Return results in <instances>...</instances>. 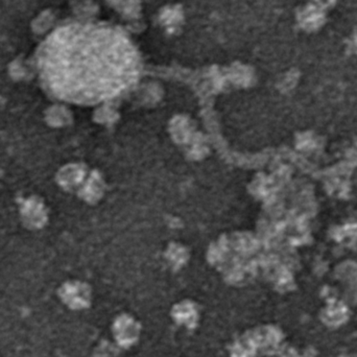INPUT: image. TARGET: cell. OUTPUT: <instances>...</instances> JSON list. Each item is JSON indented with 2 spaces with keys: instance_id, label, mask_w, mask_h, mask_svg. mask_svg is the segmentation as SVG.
Segmentation results:
<instances>
[{
  "instance_id": "obj_1",
  "label": "cell",
  "mask_w": 357,
  "mask_h": 357,
  "mask_svg": "<svg viewBox=\"0 0 357 357\" xmlns=\"http://www.w3.org/2000/svg\"><path fill=\"white\" fill-rule=\"evenodd\" d=\"M79 41L67 66L47 73L48 89L56 98L77 100L84 86L100 77L121 75L137 65V52L131 40L112 27L96 26L79 31Z\"/></svg>"
},
{
  "instance_id": "obj_2",
  "label": "cell",
  "mask_w": 357,
  "mask_h": 357,
  "mask_svg": "<svg viewBox=\"0 0 357 357\" xmlns=\"http://www.w3.org/2000/svg\"><path fill=\"white\" fill-rule=\"evenodd\" d=\"M20 206V215L23 224L31 230H38L43 228L47 222V209L45 204L43 203L37 195L23 199L19 203Z\"/></svg>"
},
{
  "instance_id": "obj_3",
  "label": "cell",
  "mask_w": 357,
  "mask_h": 357,
  "mask_svg": "<svg viewBox=\"0 0 357 357\" xmlns=\"http://www.w3.org/2000/svg\"><path fill=\"white\" fill-rule=\"evenodd\" d=\"M299 23L302 29L310 33L319 31L326 23V10L314 3L308 4L300 12Z\"/></svg>"
},
{
  "instance_id": "obj_4",
  "label": "cell",
  "mask_w": 357,
  "mask_h": 357,
  "mask_svg": "<svg viewBox=\"0 0 357 357\" xmlns=\"http://www.w3.org/2000/svg\"><path fill=\"white\" fill-rule=\"evenodd\" d=\"M116 335L119 342L126 345H131L137 339L138 329L136 323L131 318L119 319L116 323Z\"/></svg>"
},
{
  "instance_id": "obj_5",
  "label": "cell",
  "mask_w": 357,
  "mask_h": 357,
  "mask_svg": "<svg viewBox=\"0 0 357 357\" xmlns=\"http://www.w3.org/2000/svg\"><path fill=\"white\" fill-rule=\"evenodd\" d=\"M66 109L61 108V107H52L50 108L46 112V121L52 126H60L61 123H64L65 119L67 121Z\"/></svg>"
},
{
  "instance_id": "obj_6",
  "label": "cell",
  "mask_w": 357,
  "mask_h": 357,
  "mask_svg": "<svg viewBox=\"0 0 357 357\" xmlns=\"http://www.w3.org/2000/svg\"><path fill=\"white\" fill-rule=\"evenodd\" d=\"M175 318L177 319L178 322L184 323V324H187L186 326H189L191 323L195 322L197 312L192 310V307L185 306V307H180V310L176 314Z\"/></svg>"
},
{
  "instance_id": "obj_7",
  "label": "cell",
  "mask_w": 357,
  "mask_h": 357,
  "mask_svg": "<svg viewBox=\"0 0 357 357\" xmlns=\"http://www.w3.org/2000/svg\"><path fill=\"white\" fill-rule=\"evenodd\" d=\"M337 2H339V0H312V3L320 6V8H322L323 10H328V8H333Z\"/></svg>"
},
{
  "instance_id": "obj_8",
  "label": "cell",
  "mask_w": 357,
  "mask_h": 357,
  "mask_svg": "<svg viewBox=\"0 0 357 357\" xmlns=\"http://www.w3.org/2000/svg\"><path fill=\"white\" fill-rule=\"evenodd\" d=\"M2 178V171L1 169H0V181H1Z\"/></svg>"
}]
</instances>
